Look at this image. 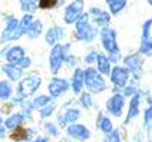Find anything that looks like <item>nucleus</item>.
Returning <instances> with one entry per match:
<instances>
[{
    "instance_id": "nucleus-1",
    "label": "nucleus",
    "mask_w": 152,
    "mask_h": 142,
    "mask_svg": "<svg viewBox=\"0 0 152 142\" xmlns=\"http://www.w3.org/2000/svg\"><path fill=\"white\" fill-rule=\"evenodd\" d=\"M40 88V79L37 76H30V77H25L24 80L19 82L18 85V93L22 98H27L30 95H33L37 89Z\"/></svg>"
},
{
    "instance_id": "nucleus-2",
    "label": "nucleus",
    "mask_w": 152,
    "mask_h": 142,
    "mask_svg": "<svg viewBox=\"0 0 152 142\" xmlns=\"http://www.w3.org/2000/svg\"><path fill=\"white\" fill-rule=\"evenodd\" d=\"M66 89H68V83L65 80H61V79H53L49 85V92L52 96H59Z\"/></svg>"
},
{
    "instance_id": "nucleus-3",
    "label": "nucleus",
    "mask_w": 152,
    "mask_h": 142,
    "mask_svg": "<svg viewBox=\"0 0 152 142\" xmlns=\"http://www.w3.org/2000/svg\"><path fill=\"white\" fill-rule=\"evenodd\" d=\"M62 49L59 46H56L50 53V68H52V73H58L61 64H62Z\"/></svg>"
},
{
    "instance_id": "nucleus-4",
    "label": "nucleus",
    "mask_w": 152,
    "mask_h": 142,
    "mask_svg": "<svg viewBox=\"0 0 152 142\" xmlns=\"http://www.w3.org/2000/svg\"><path fill=\"white\" fill-rule=\"evenodd\" d=\"M3 71L9 77V80H12V82H18L21 79V76H22V70L18 68L15 64H6V65H3Z\"/></svg>"
},
{
    "instance_id": "nucleus-5",
    "label": "nucleus",
    "mask_w": 152,
    "mask_h": 142,
    "mask_svg": "<svg viewBox=\"0 0 152 142\" xmlns=\"http://www.w3.org/2000/svg\"><path fill=\"white\" fill-rule=\"evenodd\" d=\"M22 120H24V114H22V113L12 114L10 117H7V118H6V121H4V129L15 130L16 127H21V124H22Z\"/></svg>"
},
{
    "instance_id": "nucleus-6",
    "label": "nucleus",
    "mask_w": 152,
    "mask_h": 142,
    "mask_svg": "<svg viewBox=\"0 0 152 142\" xmlns=\"http://www.w3.org/2000/svg\"><path fill=\"white\" fill-rule=\"evenodd\" d=\"M24 55H25V52H24L22 47L21 46H13V47H10V49L7 50V53H6V59H7L9 64H16L19 59L24 58Z\"/></svg>"
},
{
    "instance_id": "nucleus-7",
    "label": "nucleus",
    "mask_w": 152,
    "mask_h": 142,
    "mask_svg": "<svg viewBox=\"0 0 152 142\" xmlns=\"http://www.w3.org/2000/svg\"><path fill=\"white\" fill-rule=\"evenodd\" d=\"M87 83H89V86H90V89L92 90H101L102 88V82L98 79V76H96V73L93 71V70H89L87 71Z\"/></svg>"
},
{
    "instance_id": "nucleus-8",
    "label": "nucleus",
    "mask_w": 152,
    "mask_h": 142,
    "mask_svg": "<svg viewBox=\"0 0 152 142\" xmlns=\"http://www.w3.org/2000/svg\"><path fill=\"white\" fill-rule=\"evenodd\" d=\"M27 138H28V129H24V127H16V129L12 130V133H10V139L15 142L25 141Z\"/></svg>"
},
{
    "instance_id": "nucleus-9",
    "label": "nucleus",
    "mask_w": 152,
    "mask_h": 142,
    "mask_svg": "<svg viewBox=\"0 0 152 142\" xmlns=\"http://www.w3.org/2000/svg\"><path fill=\"white\" fill-rule=\"evenodd\" d=\"M12 96V86L9 82L3 80L0 82V101H4V99H9Z\"/></svg>"
},
{
    "instance_id": "nucleus-10",
    "label": "nucleus",
    "mask_w": 152,
    "mask_h": 142,
    "mask_svg": "<svg viewBox=\"0 0 152 142\" xmlns=\"http://www.w3.org/2000/svg\"><path fill=\"white\" fill-rule=\"evenodd\" d=\"M68 133L74 138H87V135H89L83 126H71L68 129Z\"/></svg>"
},
{
    "instance_id": "nucleus-11",
    "label": "nucleus",
    "mask_w": 152,
    "mask_h": 142,
    "mask_svg": "<svg viewBox=\"0 0 152 142\" xmlns=\"http://www.w3.org/2000/svg\"><path fill=\"white\" fill-rule=\"evenodd\" d=\"M109 110L112 111V113H115V114H120L121 113V107H123V99L120 98V96H115V98H112L111 101H109Z\"/></svg>"
},
{
    "instance_id": "nucleus-12",
    "label": "nucleus",
    "mask_w": 152,
    "mask_h": 142,
    "mask_svg": "<svg viewBox=\"0 0 152 142\" xmlns=\"http://www.w3.org/2000/svg\"><path fill=\"white\" fill-rule=\"evenodd\" d=\"M49 101H50V98H49V96L40 95V96H37V98H34V99H33L31 105H33L34 108H43V107H46V105L49 104Z\"/></svg>"
},
{
    "instance_id": "nucleus-13",
    "label": "nucleus",
    "mask_w": 152,
    "mask_h": 142,
    "mask_svg": "<svg viewBox=\"0 0 152 142\" xmlns=\"http://www.w3.org/2000/svg\"><path fill=\"white\" fill-rule=\"evenodd\" d=\"M112 79H114V82L117 85H124V82L127 80V71H124V70H115Z\"/></svg>"
},
{
    "instance_id": "nucleus-14",
    "label": "nucleus",
    "mask_w": 152,
    "mask_h": 142,
    "mask_svg": "<svg viewBox=\"0 0 152 142\" xmlns=\"http://www.w3.org/2000/svg\"><path fill=\"white\" fill-rule=\"evenodd\" d=\"M40 31H42V25H40V22H39V21L31 22V25H30V27H28V30H27V33H28V36H30V37H37V36L40 34Z\"/></svg>"
},
{
    "instance_id": "nucleus-15",
    "label": "nucleus",
    "mask_w": 152,
    "mask_h": 142,
    "mask_svg": "<svg viewBox=\"0 0 152 142\" xmlns=\"http://www.w3.org/2000/svg\"><path fill=\"white\" fill-rule=\"evenodd\" d=\"M18 68H21V70H24V68H28L30 65H31V59L30 58H27V56H24L22 59H19L16 64H15Z\"/></svg>"
},
{
    "instance_id": "nucleus-16",
    "label": "nucleus",
    "mask_w": 152,
    "mask_h": 142,
    "mask_svg": "<svg viewBox=\"0 0 152 142\" xmlns=\"http://www.w3.org/2000/svg\"><path fill=\"white\" fill-rule=\"evenodd\" d=\"M80 88H81V73L78 70L75 73V76H74V90L75 92H80Z\"/></svg>"
},
{
    "instance_id": "nucleus-17",
    "label": "nucleus",
    "mask_w": 152,
    "mask_h": 142,
    "mask_svg": "<svg viewBox=\"0 0 152 142\" xmlns=\"http://www.w3.org/2000/svg\"><path fill=\"white\" fill-rule=\"evenodd\" d=\"M52 111H53V105H46V107H43L42 110H40V116L43 117V118H46V117H49L52 114Z\"/></svg>"
},
{
    "instance_id": "nucleus-18",
    "label": "nucleus",
    "mask_w": 152,
    "mask_h": 142,
    "mask_svg": "<svg viewBox=\"0 0 152 142\" xmlns=\"http://www.w3.org/2000/svg\"><path fill=\"white\" fill-rule=\"evenodd\" d=\"M56 4V0H40V7L42 9H49Z\"/></svg>"
},
{
    "instance_id": "nucleus-19",
    "label": "nucleus",
    "mask_w": 152,
    "mask_h": 142,
    "mask_svg": "<svg viewBox=\"0 0 152 142\" xmlns=\"http://www.w3.org/2000/svg\"><path fill=\"white\" fill-rule=\"evenodd\" d=\"M77 117H78V111H75V110H69L66 113V121H75Z\"/></svg>"
},
{
    "instance_id": "nucleus-20",
    "label": "nucleus",
    "mask_w": 152,
    "mask_h": 142,
    "mask_svg": "<svg viewBox=\"0 0 152 142\" xmlns=\"http://www.w3.org/2000/svg\"><path fill=\"white\" fill-rule=\"evenodd\" d=\"M36 1H37V0H22V7H24L25 10H33Z\"/></svg>"
},
{
    "instance_id": "nucleus-21",
    "label": "nucleus",
    "mask_w": 152,
    "mask_h": 142,
    "mask_svg": "<svg viewBox=\"0 0 152 142\" xmlns=\"http://www.w3.org/2000/svg\"><path fill=\"white\" fill-rule=\"evenodd\" d=\"M46 129L49 130V133H52V135H58V130H56V127L52 123H46Z\"/></svg>"
},
{
    "instance_id": "nucleus-22",
    "label": "nucleus",
    "mask_w": 152,
    "mask_h": 142,
    "mask_svg": "<svg viewBox=\"0 0 152 142\" xmlns=\"http://www.w3.org/2000/svg\"><path fill=\"white\" fill-rule=\"evenodd\" d=\"M102 129H103L105 132H109V130H111V123H109L106 118H105V120H103V123H102Z\"/></svg>"
},
{
    "instance_id": "nucleus-23",
    "label": "nucleus",
    "mask_w": 152,
    "mask_h": 142,
    "mask_svg": "<svg viewBox=\"0 0 152 142\" xmlns=\"http://www.w3.org/2000/svg\"><path fill=\"white\" fill-rule=\"evenodd\" d=\"M103 61H101V70H102V73H108V62L105 61V58H102Z\"/></svg>"
},
{
    "instance_id": "nucleus-24",
    "label": "nucleus",
    "mask_w": 152,
    "mask_h": 142,
    "mask_svg": "<svg viewBox=\"0 0 152 142\" xmlns=\"http://www.w3.org/2000/svg\"><path fill=\"white\" fill-rule=\"evenodd\" d=\"M4 133H6V129H4V126H1V124H0V139L4 136Z\"/></svg>"
},
{
    "instance_id": "nucleus-25",
    "label": "nucleus",
    "mask_w": 152,
    "mask_h": 142,
    "mask_svg": "<svg viewBox=\"0 0 152 142\" xmlns=\"http://www.w3.org/2000/svg\"><path fill=\"white\" fill-rule=\"evenodd\" d=\"M33 142H48V138H37L36 141H33Z\"/></svg>"
},
{
    "instance_id": "nucleus-26",
    "label": "nucleus",
    "mask_w": 152,
    "mask_h": 142,
    "mask_svg": "<svg viewBox=\"0 0 152 142\" xmlns=\"http://www.w3.org/2000/svg\"><path fill=\"white\" fill-rule=\"evenodd\" d=\"M0 124H1V117H0Z\"/></svg>"
}]
</instances>
